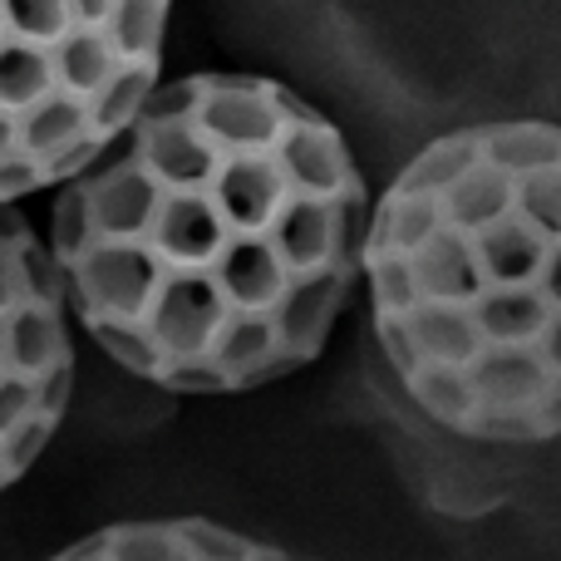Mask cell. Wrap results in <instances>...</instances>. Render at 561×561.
I'll list each match as a JSON object with an SVG mask.
<instances>
[{"label": "cell", "mask_w": 561, "mask_h": 561, "mask_svg": "<svg viewBox=\"0 0 561 561\" xmlns=\"http://www.w3.org/2000/svg\"><path fill=\"white\" fill-rule=\"evenodd\" d=\"M75 310L49 237L0 203V497L39 463L75 399Z\"/></svg>", "instance_id": "277c9868"}, {"label": "cell", "mask_w": 561, "mask_h": 561, "mask_svg": "<svg viewBox=\"0 0 561 561\" xmlns=\"http://www.w3.org/2000/svg\"><path fill=\"white\" fill-rule=\"evenodd\" d=\"M369 325L454 438H561V124L497 118L419 148L369 207Z\"/></svg>", "instance_id": "7a4b0ae2"}, {"label": "cell", "mask_w": 561, "mask_h": 561, "mask_svg": "<svg viewBox=\"0 0 561 561\" xmlns=\"http://www.w3.org/2000/svg\"><path fill=\"white\" fill-rule=\"evenodd\" d=\"M49 561H310L266 537L237 533L213 517H134L69 542Z\"/></svg>", "instance_id": "5b68a950"}, {"label": "cell", "mask_w": 561, "mask_h": 561, "mask_svg": "<svg viewBox=\"0 0 561 561\" xmlns=\"http://www.w3.org/2000/svg\"><path fill=\"white\" fill-rule=\"evenodd\" d=\"M365 237L345 134L280 79L227 69L158 84L49 207L79 330L168 394H247L320 359Z\"/></svg>", "instance_id": "6da1fadb"}, {"label": "cell", "mask_w": 561, "mask_h": 561, "mask_svg": "<svg viewBox=\"0 0 561 561\" xmlns=\"http://www.w3.org/2000/svg\"><path fill=\"white\" fill-rule=\"evenodd\" d=\"M173 0H0V203L55 193L163 84Z\"/></svg>", "instance_id": "3957f363"}]
</instances>
